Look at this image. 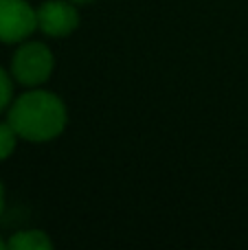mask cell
<instances>
[{
	"instance_id": "2",
	"label": "cell",
	"mask_w": 248,
	"mask_h": 250,
	"mask_svg": "<svg viewBox=\"0 0 248 250\" xmlns=\"http://www.w3.org/2000/svg\"><path fill=\"white\" fill-rule=\"evenodd\" d=\"M55 57L44 42H22L11 60V75L26 88H38L53 75Z\"/></svg>"
},
{
	"instance_id": "4",
	"label": "cell",
	"mask_w": 248,
	"mask_h": 250,
	"mask_svg": "<svg viewBox=\"0 0 248 250\" xmlns=\"http://www.w3.org/2000/svg\"><path fill=\"white\" fill-rule=\"evenodd\" d=\"M38 29L48 38H66L79 26L77 4L70 0H46L38 9Z\"/></svg>"
},
{
	"instance_id": "10",
	"label": "cell",
	"mask_w": 248,
	"mask_h": 250,
	"mask_svg": "<svg viewBox=\"0 0 248 250\" xmlns=\"http://www.w3.org/2000/svg\"><path fill=\"white\" fill-rule=\"evenodd\" d=\"M2 248H7V242H4V239L0 237V250H2Z\"/></svg>"
},
{
	"instance_id": "9",
	"label": "cell",
	"mask_w": 248,
	"mask_h": 250,
	"mask_svg": "<svg viewBox=\"0 0 248 250\" xmlns=\"http://www.w3.org/2000/svg\"><path fill=\"white\" fill-rule=\"evenodd\" d=\"M73 4H90V2H95V0H70Z\"/></svg>"
},
{
	"instance_id": "5",
	"label": "cell",
	"mask_w": 248,
	"mask_h": 250,
	"mask_svg": "<svg viewBox=\"0 0 248 250\" xmlns=\"http://www.w3.org/2000/svg\"><path fill=\"white\" fill-rule=\"evenodd\" d=\"M7 248L11 250H48L53 248V242L48 239V235L44 230H18L11 235V239L7 242Z\"/></svg>"
},
{
	"instance_id": "3",
	"label": "cell",
	"mask_w": 248,
	"mask_h": 250,
	"mask_svg": "<svg viewBox=\"0 0 248 250\" xmlns=\"http://www.w3.org/2000/svg\"><path fill=\"white\" fill-rule=\"evenodd\" d=\"M38 29V13L26 0H0V42L20 44Z\"/></svg>"
},
{
	"instance_id": "8",
	"label": "cell",
	"mask_w": 248,
	"mask_h": 250,
	"mask_svg": "<svg viewBox=\"0 0 248 250\" xmlns=\"http://www.w3.org/2000/svg\"><path fill=\"white\" fill-rule=\"evenodd\" d=\"M2 211H4V187L0 182V215H2Z\"/></svg>"
},
{
	"instance_id": "1",
	"label": "cell",
	"mask_w": 248,
	"mask_h": 250,
	"mask_svg": "<svg viewBox=\"0 0 248 250\" xmlns=\"http://www.w3.org/2000/svg\"><path fill=\"white\" fill-rule=\"evenodd\" d=\"M7 121L24 141L46 143L64 132L68 112L57 95L33 88L11 101L7 110Z\"/></svg>"
},
{
	"instance_id": "7",
	"label": "cell",
	"mask_w": 248,
	"mask_h": 250,
	"mask_svg": "<svg viewBox=\"0 0 248 250\" xmlns=\"http://www.w3.org/2000/svg\"><path fill=\"white\" fill-rule=\"evenodd\" d=\"M13 75H9L7 70L0 66V114L4 112V110H9V105H11L13 101Z\"/></svg>"
},
{
	"instance_id": "6",
	"label": "cell",
	"mask_w": 248,
	"mask_h": 250,
	"mask_svg": "<svg viewBox=\"0 0 248 250\" xmlns=\"http://www.w3.org/2000/svg\"><path fill=\"white\" fill-rule=\"evenodd\" d=\"M18 134L16 129L9 125V121H0V160L9 158L16 149V143H18Z\"/></svg>"
}]
</instances>
